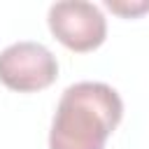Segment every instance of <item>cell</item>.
I'll return each mask as SVG.
<instances>
[{
    "label": "cell",
    "instance_id": "1",
    "mask_svg": "<svg viewBox=\"0 0 149 149\" xmlns=\"http://www.w3.org/2000/svg\"><path fill=\"white\" fill-rule=\"evenodd\" d=\"M121 116L123 102L112 86L102 81L72 84L58 100L49 130V149H105Z\"/></svg>",
    "mask_w": 149,
    "mask_h": 149
},
{
    "label": "cell",
    "instance_id": "4",
    "mask_svg": "<svg viewBox=\"0 0 149 149\" xmlns=\"http://www.w3.org/2000/svg\"><path fill=\"white\" fill-rule=\"evenodd\" d=\"M107 9H112L114 14L123 16V19H137L144 12H149V0H140V2H116V0H107L105 2Z\"/></svg>",
    "mask_w": 149,
    "mask_h": 149
},
{
    "label": "cell",
    "instance_id": "3",
    "mask_svg": "<svg viewBox=\"0 0 149 149\" xmlns=\"http://www.w3.org/2000/svg\"><path fill=\"white\" fill-rule=\"evenodd\" d=\"M56 77V56L40 42H14L0 51V81L12 91H42L51 86Z\"/></svg>",
    "mask_w": 149,
    "mask_h": 149
},
{
    "label": "cell",
    "instance_id": "2",
    "mask_svg": "<svg viewBox=\"0 0 149 149\" xmlns=\"http://www.w3.org/2000/svg\"><path fill=\"white\" fill-rule=\"evenodd\" d=\"M51 35L70 51L86 54L98 49L107 37V21L93 2L65 0L54 2L47 14Z\"/></svg>",
    "mask_w": 149,
    "mask_h": 149
}]
</instances>
